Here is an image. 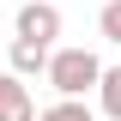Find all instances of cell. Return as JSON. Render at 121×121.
<instances>
[{
	"label": "cell",
	"mask_w": 121,
	"mask_h": 121,
	"mask_svg": "<svg viewBox=\"0 0 121 121\" xmlns=\"http://www.w3.org/2000/svg\"><path fill=\"white\" fill-rule=\"evenodd\" d=\"M48 85H55V97H85V91H97V79H103V60H97V48L85 43H60L55 55H48Z\"/></svg>",
	"instance_id": "cell-1"
},
{
	"label": "cell",
	"mask_w": 121,
	"mask_h": 121,
	"mask_svg": "<svg viewBox=\"0 0 121 121\" xmlns=\"http://www.w3.org/2000/svg\"><path fill=\"white\" fill-rule=\"evenodd\" d=\"M12 36L55 48V43H60V6H55V0H24V6L12 12Z\"/></svg>",
	"instance_id": "cell-2"
},
{
	"label": "cell",
	"mask_w": 121,
	"mask_h": 121,
	"mask_svg": "<svg viewBox=\"0 0 121 121\" xmlns=\"http://www.w3.org/2000/svg\"><path fill=\"white\" fill-rule=\"evenodd\" d=\"M48 55H55V48L12 36V43H6V73H18V79H43V73H48Z\"/></svg>",
	"instance_id": "cell-3"
},
{
	"label": "cell",
	"mask_w": 121,
	"mask_h": 121,
	"mask_svg": "<svg viewBox=\"0 0 121 121\" xmlns=\"http://www.w3.org/2000/svg\"><path fill=\"white\" fill-rule=\"evenodd\" d=\"M0 121H36L30 85H24L18 73H0Z\"/></svg>",
	"instance_id": "cell-4"
},
{
	"label": "cell",
	"mask_w": 121,
	"mask_h": 121,
	"mask_svg": "<svg viewBox=\"0 0 121 121\" xmlns=\"http://www.w3.org/2000/svg\"><path fill=\"white\" fill-rule=\"evenodd\" d=\"M36 121H97V109L85 97H55L48 109H36Z\"/></svg>",
	"instance_id": "cell-5"
},
{
	"label": "cell",
	"mask_w": 121,
	"mask_h": 121,
	"mask_svg": "<svg viewBox=\"0 0 121 121\" xmlns=\"http://www.w3.org/2000/svg\"><path fill=\"white\" fill-rule=\"evenodd\" d=\"M97 109H103L109 121H121V67H103V79H97Z\"/></svg>",
	"instance_id": "cell-6"
},
{
	"label": "cell",
	"mask_w": 121,
	"mask_h": 121,
	"mask_svg": "<svg viewBox=\"0 0 121 121\" xmlns=\"http://www.w3.org/2000/svg\"><path fill=\"white\" fill-rule=\"evenodd\" d=\"M97 36L121 48V0H103V12H97Z\"/></svg>",
	"instance_id": "cell-7"
}]
</instances>
